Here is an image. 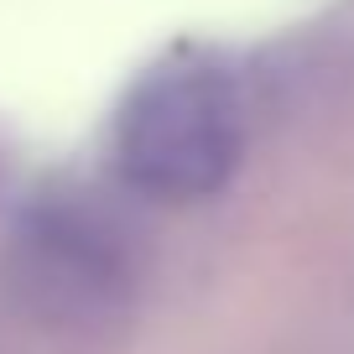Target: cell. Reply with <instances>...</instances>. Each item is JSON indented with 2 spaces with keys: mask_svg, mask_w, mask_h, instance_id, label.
Returning a JSON list of instances; mask_svg holds the SVG:
<instances>
[{
  "mask_svg": "<svg viewBox=\"0 0 354 354\" xmlns=\"http://www.w3.org/2000/svg\"><path fill=\"white\" fill-rule=\"evenodd\" d=\"M245 146L234 73L214 53H167L131 84L110 131L120 177L146 198L193 203L230 183Z\"/></svg>",
  "mask_w": 354,
  "mask_h": 354,
  "instance_id": "6da1fadb",
  "label": "cell"
}]
</instances>
